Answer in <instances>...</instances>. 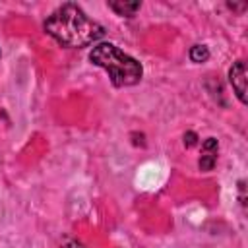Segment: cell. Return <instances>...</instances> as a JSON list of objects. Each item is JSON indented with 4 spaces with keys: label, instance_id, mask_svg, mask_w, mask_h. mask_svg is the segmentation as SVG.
Wrapping results in <instances>:
<instances>
[{
    "label": "cell",
    "instance_id": "cell-8",
    "mask_svg": "<svg viewBox=\"0 0 248 248\" xmlns=\"http://www.w3.org/2000/svg\"><path fill=\"white\" fill-rule=\"evenodd\" d=\"M64 248H85V246H83V244H79V242H76V240H74V242H70V244H66V246H64Z\"/></svg>",
    "mask_w": 248,
    "mask_h": 248
},
{
    "label": "cell",
    "instance_id": "cell-3",
    "mask_svg": "<svg viewBox=\"0 0 248 248\" xmlns=\"http://www.w3.org/2000/svg\"><path fill=\"white\" fill-rule=\"evenodd\" d=\"M229 81L240 99L242 105H246V64L244 60H236L229 70Z\"/></svg>",
    "mask_w": 248,
    "mask_h": 248
},
{
    "label": "cell",
    "instance_id": "cell-1",
    "mask_svg": "<svg viewBox=\"0 0 248 248\" xmlns=\"http://www.w3.org/2000/svg\"><path fill=\"white\" fill-rule=\"evenodd\" d=\"M45 31L64 46L83 48L93 45L105 35V29L87 17V14L78 4H62L45 21Z\"/></svg>",
    "mask_w": 248,
    "mask_h": 248
},
{
    "label": "cell",
    "instance_id": "cell-4",
    "mask_svg": "<svg viewBox=\"0 0 248 248\" xmlns=\"http://www.w3.org/2000/svg\"><path fill=\"white\" fill-rule=\"evenodd\" d=\"M217 163V140L207 138L202 143V157H200V169L202 170H211Z\"/></svg>",
    "mask_w": 248,
    "mask_h": 248
},
{
    "label": "cell",
    "instance_id": "cell-2",
    "mask_svg": "<svg viewBox=\"0 0 248 248\" xmlns=\"http://www.w3.org/2000/svg\"><path fill=\"white\" fill-rule=\"evenodd\" d=\"M89 60L95 66L107 70L112 85H116V87L136 85L143 74V68L136 58L122 52L118 46H114L110 43L95 45L93 50L89 52Z\"/></svg>",
    "mask_w": 248,
    "mask_h": 248
},
{
    "label": "cell",
    "instance_id": "cell-7",
    "mask_svg": "<svg viewBox=\"0 0 248 248\" xmlns=\"http://www.w3.org/2000/svg\"><path fill=\"white\" fill-rule=\"evenodd\" d=\"M194 143H196V134H194V132H188V134L184 136V145L192 147Z\"/></svg>",
    "mask_w": 248,
    "mask_h": 248
},
{
    "label": "cell",
    "instance_id": "cell-5",
    "mask_svg": "<svg viewBox=\"0 0 248 248\" xmlns=\"http://www.w3.org/2000/svg\"><path fill=\"white\" fill-rule=\"evenodd\" d=\"M140 2H108V8L114 10L118 16H126V17H132L138 10H140Z\"/></svg>",
    "mask_w": 248,
    "mask_h": 248
},
{
    "label": "cell",
    "instance_id": "cell-6",
    "mask_svg": "<svg viewBox=\"0 0 248 248\" xmlns=\"http://www.w3.org/2000/svg\"><path fill=\"white\" fill-rule=\"evenodd\" d=\"M209 58V50H207V46L205 45H194L192 48H190V60L192 62H205Z\"/></svg>",
    "mask_w": 248,
    "mask_h": 248
}]
</instances>
